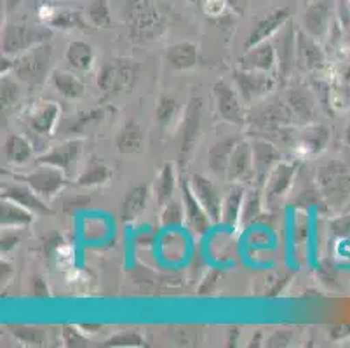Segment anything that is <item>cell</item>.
I'll return each mask as SVG.
<instances>
[{"mask_svg": "<svg viewBox=\"0 0 350 348\" xmlns=\"http://www.w3.org/2000/svg\"><path fill=\"white\" fill-rule=\"evenodd\" d=\"M317 187L326 204L340 211L350 200V169L343 162H329L317 171Z\"/></svg>", "mask_w": 350, "mask_h": 348, "instance_id": "6da1fadb", "label": "cell"}, {"mask_svg": "<svg viewBox=\"0 0 350 348\" xmlns=\"http://www.w3.org/2000/svg\"><path fill=\"white\" fill-rule=\"evenodd\" d=\"M51 62H53V47L49 42L40 44V46L18 56L12 72L20 81L27 82V84H42L49 73Z\"/></svg>", "mask_w": 350, "mask_h": 348, "instance_id": "7a4b0ae2", "label": "cell"}, {"mask_svg": "<svg viewBox=\"0 0 350 348\" xmlns=\"http://www.w3.org/2000/svg\"><path fill=\"white\" fill-rule=\"evenodd\" d=\"M51 30L28 25H8L2 34V51L5 56H21L27 51L49 42Z\"/></svg>", "mask_w": 350, "mask_h": 348, "instance_id": "3957f363", "label": "cell"}, {"mask_svg": "<svg viewBox=\"0 0 350 348\" xmlns=\"http://www.w3.org/2000/svg\"><path fill=\"white\" fill-rule=\"evenodd\" d=\"M127 25L135 38L145 40L161 31L162 19L154 0H127Z\"/></svg>", "mask_w": 350, "mask_h": 348, "instance_id": "277c9868", "label": "cell"}, {"mask_svg": "<svg viewBox=\"0 0 350 348\" xmlns=\"http://www.w3.org/2000/svg\"><path fill=\"white\" fill-rule=\"evenodd\" d=\"M202 100L193 96L189 101V107L185 111V119H183V126H181V139H180V150H178V157H180V164L187 165L189 159L192 157L193 148L197 146L200 139V131H202Z\"/></svg>", "mask_w": 350, "mask_h": 348, "instance_id": "5b68a950", "label": "cell"}, {"mask_svg": "<svg viewBox=\"0 0 350 348\" xmlns=\"http://www.w3.org/2000/svg\"><path fill=\"white\" fill-rule=\"evenodd\" d=\"M65 172L53 165L40 164L35 171L28 172L25 176H18V180L27 183L31 190L42 199H51L65 187Z\"/></svg>", "mask_w": 350, "mask_h": 348, "instance_id": "8992f818", "label": "cell"}, {"mask_svg": "<svg viewBox=\"0 0 350 348\" xmlns=\"http://www.w3.org/2000/svg\"><path fill=\"white\" fill-rule=\"evenodd\" d=\"M232 77H234L237 91L244 103H253V101L269 94L275 88V82H273L272 77L267 75V72H254V70L241 68L235 70Z\"/></svg>", "mask_w": 350, "mask_h": 348, "instance_id": "52a82bcc", "label": "cell"}, {"mask_svg": "<svg viewBox=\"0 0 350 348\" xmlns=\"http://www.w3.org/2000/svg\"><path fill=\"white\" fill-rule=\"evenodd\" d=\"M211 91L221 119L235 124V126H241L244 122V101L239 91H235L230 84H227V81H216Z\"/></svg>", "mask_w": 350, "mask_h": 348, "instance_id": "ba28073f", "label": "cell"}, {"mask_svg": "<svg viewBox=\"0 0 350 348\" xmlns=\"http://www.w3.org/2000/svg\"><path fill=\"white\" fill-rule=\"evenodd\" d=\"M298 171V162H279L265 181V202L273 206L282 200L295 181Z\"/></svg>", "mask_w": 350, "mask_h": 348, "instance_id": "9c48e42d", "label": "cell"}, {"mask_svg": "<svg viewBox=\"0 0 350 348\" xmlns=\"http://www.w3.org/2000/svg\"><path fill=\"white\" fill-rule=\"evenodd\" d=\"M190 187H192L193 193H196L197 200L200 206L204 207L206 213L209 215L213 223L221 222V215H224V200L219 197V191L216 185L213 183L209 178L202 176V174H196L190 180Z\"/></svg>", "mask_w": 350, "mask_h": 348, "instance_id": "30bf717a", "label": "cell"}, {"mask_svg": "<svg viewBox=\"0 0 350 348\" xmlns=\"http://www.w3.org/2000/svg\"><path fill=\"white\" fill-rule=\"evenodd\" d=\"M181 196H183L185 219L189 228L197 235L208 234L213 223L211 218H209V215L206 213L204 207L200 206L196 193H193L192 187H190V183H187V181H181Z\"/></svg>", "mask_w": 350, "mask_h": 348, "instance_id": "8fae6325", "label": "cell"}, {"mask_svg": "<svg viewBox=\"0 0 350 348\" xmlns=\"http://www.w3.org/2000/svg\"><path fill=\"white\" fill-rule=\"evenodd\" d=\"M333 12V0H312L304 12V30L310 37L323 38Z\"/></svg>", "mask_w": 350, "mask_h": 348, "instance_id": "7c38bea8", "label": "cell"}, {"mask_svg": "<svg viewBox=\"0 0 350 348\" xmlns=\"http://www.w3.org/2000/svg\"><path fill=\"white\" fill-rule=\"evenodd\" d=\"M254 178L253 145L247 142H239L234 148L227 169V180L234 183H244Z\"/></svg>", "mask_w": 350, "mask_h": 348, "instance_id": "4fadbf2b", "label": "cell"}, {"mask_svg": "<svg viewBox=\"0 0 350 348\" xmlns=\"http://www.w3.org/2000/svg\"><path fill=\"white\" fill-rule=\"evenodd\" d=\"M281 162V152L273 143L267 139H258L253 143V164H254V178L258 185H265L267 178L273 168Z\"/></svg>", "mask_w": 350, "mask_h": 348, "instance_id": "5bb4252c", "label": "cell"}, {"mask_svg": "<svg viewBox=\"0 0 350 348\" xmlns=\"http://www.w3.org/2000/svg\"><path fill=\"white\" fill-rule=\"evenodd\" d=\"M289 21V11L286 8L275 9V11L270 12L269 16H265L263 19L258 21L256 27L250 31L246 42H244V49H251V47L258 46V44L270 40L273 34H278L282 27Z\"/></svg>", "mask_w": 350, "mask_h": 348, "instance_id": "9a60e30c", "label": "cell"}, {"mask_svg": "<svg viewBox=\"0 0 350 348\" xmlns=\"http://www.w3.org/2000/svg\"><path fill=\"white\" fill-rule=\"evenodd\" d=\"M82 152V143L77 139H70V142H63L62 145H56L51 152L44 153L39 159L40 164L53 165V168L62 169L65 174H70L72 169L77 164L79 157Z\"/></svg>", "mask_w": 350, "mask_h": 348, "instance_id": "2e32d148", "label": "cell"}, {"mask_svg": "<svg viewBox=\"0 0 350 348\" xmlns=\"http://www.w3.org/2000/svg\"><path fill=\"white\" fill-rule=\"evenodd\" d=\"M278 62V51L275 44L265 40L258 44L244 53V56L239 59L243 70H254V72H270Z\"/></svg>", "mask_w": 350, "mask_h": 348, "instance_id": "e0dca14e", "label": "cell"}, {"mask_svg": "<svg viewBox=\"0 0 350 348\" xmlns=\"http://www.w3.org/2000/svg\"><path fill=\"white\" fill-rule=\"evenodd\" d=\"M2 199L20 204L33 215H51V209L42 202V197L37 196L28 185H5L2 188Z\"/></svg>", "mask_w": 350, "mask_h": 348, "instance_id": "ac0fdd59", "label": "cell"}, {"mask_svg": "<svg viewBox=\"0 0 350 348\" xmlns=\"http://www.w3.org/2000/svg\"><path fill=\"white\" fill-rule=\"evenodd\" d=\"M286 105L291 111L293 122L297 124H310V120L316 115V105L312 101V96L308 94L307 89L293 88L286 94Z\"/></svg>", "mask_w": 350, "mask_h": 348, "instance_id": "d6986e66", "label": "cell"}, {"mask_svg": "<svg viewBox=\"0 0 350 348\" xmlns=\"http://www.w3.org/2000/svg\"><path fill=\"white\" fill-rule=\"evenodd\" d=\"M148 193H150V185L148 183H138L126 191L122 206H120V218H122V222H135L142 215L143 211L146 209Z\"/></svg>", "mask_w": 350, "mask_h": 348, "instance_id": "ffe728a7", "label": "cell"}, {"mask_svg": "<svg viewBox=\"0 0 350 348\" xmlns=\"http://www.w3.org/2000/svg\"><path fill=\"white\" fill-rule=\"evenodd\" d=\"M297 57L307 70L324 68V53L305 30L297 31Z\"/></svg>", "mask_w": 350, "mask_h": 348, "instance_id": "44dd1931", "label": "cell"}, {"mask_svg": "<svg viewBox=\"0 0 350 348\" xmlns=\"http://www.w3.org/2000/svg\"><path fill=\"white\" fill-rule=\"evenodd\" d=\"M145 145V134L142 126L135 119H129L122 127L116 138V146L122 155H133L139 153Z\"/></svg>", "mask_w": 350, "mask_h": 348, "instance_id": "7402d4cb", "label": "cell"}, {"mask_svg": "<svg viewBox=\"0 0 350 348\" xmlns=\"http://www.w3.org/2000/svg\"><path fill=\"white\" fill-rule=\"evenodd\" d=\"M241 139L237 138H225L219 139L218 143H215V146L209 148L208 153V165L216 176L219 178H227V169L228 162H230L232 153H234V148L237 146V143Z\"/></svg>", "mask_w": 350, "mask_h": 348, "instance_id": "603a6c76", "label": "cell"}, {"mask_svg": "<svg viewBox=\"0 0 350 348\" xmlns=\"http://www.w3.org/2000/svg\"><path fill=\"white\" fill-rule=\"evenodd\" d=\"M197 46L193 42H176L165 49V63L174 70H190L197 65Z\"/></svg>", "mask_w": 350, "mask_h": 348, "instance_id": "cb8c5ba5", "label": "cell"}, {"mask_svg": "<svg viewBox=\"0 0 350 348\" xmlns=\"http://www.w3.org/2000/svg\"><path fill=\"white\" fill-rule=\"evenodd\" d=\"M59 117H62V108L56 103H47L31 115L30 127L37 134L51 136L54 133V129H56V126H58Z\"/></svg>", "mask_w": 350, "mask_h": 348, "instance_id": "d4e9b609", "label": "cell"}, {"mask_svg": "<svg viewBox=\"0 0 350 348\" xmlns=\"http://www.w3.org/2000/svg\"><path fill=\"white\" fill-rule=\"evenodd\" d=\"M254 124H256V127L289 126V124H293L291 111H289L286 101H273L272 105H267L265 108L258 111Z\"/></svg>", "mask_w": 350, "mask_h": 348, "instance_id": "484cf974", "label": "cell"}, {"mask_svg": "<svg viewBox=\"0 0 350 348\" xmlns=\"http://www.w3.org/2000/svg\"><path fill=\"white\" fill-rule=\"evenodd\" d=\"M65 59L73 70L89 72L94 65V51L84 40H73L68 44L65 53Z\"/></svg>", "mask_w": 350, "mask_h": 348, "instance_id": "4316f807", "label": "cell"}, {"mask_svg": "<svg viewBox=\"0 0 350 348\" xmlns=\"http://www.w3.org/2000/svg\"><path fill=\"white\" fill-rule=\"evenodd\" d=\"M4 155L11 164L23 165L33 155V150H31L30 142L20 134H11L4 143Z\"/></svg>", "mask_w": 350, "mask_h": 348, "instance_id": "83f0119b", "label": "cell"}, {"mask_svg": "<svg viewBox=\"0 0 350 348\" xmlns=\"http://www.w3.org/2000/svg\"><path fill=\"white\" fill-rule=\"evenodd\" d=\"M0 216H2L0 218L2 226H25L33 222V213L31 211L25 209L20 204H16L8 199H2Z\"/></svg>", "mask_w": 350, "mask_h": 348, "instance_id": "f1b7e54d", "label": "cell"}, {"mask_svg": "<svg viewBox=\"0 0 350 348\" xmlns=\"http://www.w3.org/2000/svg\"><path fill=\"white\" fill-rule=\"evenodd\" d=\"M110 178H112V169L108 168L103 161L93 159V161L88 164V168L82 171L81 176L77 178V185L84 188L98 187V185L107 183Z\"/></svg>", "mask_w": 350, "mask_h": 348, "instance_id": "f546056e", "label": "cell"}, {"mask_svg": "<svg viewBox=\"0 0 350 348\" xmlns=\"http://www.w3.org/2000/svg\"><path fill=\"white\" fill-rule=\"evenodd\" d=\"M51 81H53L56 91L62 96H65V98H68V100H77V98L84 94V84L73 73L56 70V72H53Z\"/></svg>", "mask_w": 350, "mask_h": 348, "instance_id": "4dcf8cb0", "label": "cell"}, {"mask_svg": "<svg viewBox=\"0 0 350 348\" xmlns=\"http://www.w3.org/2000/svg\"><path fill=\"white\" fill-rule=\"evenodd\" d=\"M98 88L103 91L105 98L108 96L120 94V70H119V59L117 62L105 63L103 68L98 73Z\"/></svg>", "mask_w": 350, "mask_h": 348, "instance_id": "1f68e13d", "label": "cell"}, {"mask_svg": "<svg viewBox=\"0 0 350 348\" xmlns=\"http://www.w3.org/2000/svg\"><path fill=\"white\" fill-rule=\"evenodd\" d=\"M279 47L281 49H275L278 51V57L279 62H281V72L288 73L291 70L293 63L297 59V35L293 34V27L289 25L288 21V28H286L284 34L279 37Z\"/></svg>", "mask_w": 350, "mask_h": 348, "instance_id": "d6a6232c", "label": "cell"}, {"mask_svg": "<svg viewBox=\"0 0 350 348\" xmlns=\"http://www.w3.org/2000/svg\"><path fill=\"white\" fill-rule=\"evenodd\" d=\"M327 139H329V129L327 127L310 126L301 133L298 143L307 153H321L326 148Z\"/></svg>", "mask_w": 350, "mask_h": 348, "instance_id": "836d02e7", "label": "cell"}, {"mask_svg": "<svg viewBox=\"0 0 350 348\" xmlns=\"http://www.w3.org/2000/svg\"><path fill=\"white\" fill-rule=\"evenodd\" d=\"M244 199H246V191L241 185H235L230 190V193L227 196V199L224 200V215H221V222H225L227 225H235L237 222H241V213H243Z\"/></svg>", "mask_w": 350, "mask_h": 348, "instance_id": "e575fe53", "label": "cell"}, {"mask_svg": "<svg viewBox=\"0 0 350 348\" xmlns=\"http://www.w3.org/2000/svg\"><path fill=\"white\" fill-rule=\"evenodd\" d=\"M174 187H176V180H174L173 165L164 164L159 172V178L155 180V199H157L159 206H164L165 202L173 199Z\"/></svg>", "mask_w": 350, "mask_h": 348, "instance_id": "d590c367", "label": "cell"}, {"mask_svg": "<svg viewBox=\"0 0 350 348\" xmlns=\"http://www.w3.org/2000/svg\"><path fill=\"white\" fill-rule=\"evenodd\" d=\"M107 111L108 110L105 107L93 108V110H89V111H81V113H77L72 120H70L68 131L70 133H77V134L85 133V131L91 129V127L96 126V124L103 122L105 117H107Z\"/></svg>", "mask_w": 350, "mask_h": 348, "instance_id": "8d00e7d4", "label": "cell"}, {"mask_svg": "<svg viewBox=\"0 0 350 348\" xmlns=\"http://www.w3.org/2000/svg\"><path fill=\"white\" fill-rule=\"evenodd\" d=\"M178 101L174 100L173 96L162 94L159 96L157 105H155V120L161 127H167L171 126L174 119H176L178 115Z\"/></svg>", "mask_w": 350, "mask_h": 348, "instance_id": "74e56055", "label": "cell"}, {"mask_svg": "<svg viewBox=\"0 0 350 348\" xmlns=\"http://www.w3.org/2000/svg\"><path fill=\"white\" fill-rule=\"evenodd\" d=\"M89 23L98 28H108L112 25V14H110V5L108 0H93L88 9Z\"/></svg>", "mask_w": 350, "mask_h": 348, "instance_id": "f35d334b", "label": "cell"}, {"mask_svg": "<svg viewBox=\"0 0 350 348\" xmlns=\"http://www.w3.org/2000/svg\"><path fill=\"white\" fill-rule=\"evenodd\" d=\"M161 222L165 228H173V226H180L185 222V206L176 199H171L170 202H165L162 206Z\"/></svg>", "mask_w": 350, "mask_h": 348, "instance_id": "ab89813d", "label": "cell"}, {"mask_svg": "<svg viewBox=\"0 0 350 348\" xmlns=\"http://www.w3.org/2000/svg\"><path fill=\"white\" fill-rule=\"evenodd\" d=\"M260 213H262V191H250L246 196V199H244L241 222H243V225H251V223L260 216Z\"/></svg>", "mask_w": 350, "mask_h": 348, "instance_id": "60d3db41", "label": "cell"}, {"mask_svg": "<svg viewBox=\"0 0 350 348\" xmlns=\"http://www.w3.org/2000/svg\"><path fill=\"white\" fill-rule=\"evenodd\" d=\"M14 338H18L20 341H23L25 345H42L46 341V333L40 327H35V325H11L9 327Z\"/></svg>", "mask_w": 350, "mask_h": 348, "instance_id": "b9f144b4", "label": "cell"}, {"mask_svg": "<svg viewBox=\"0 0 350 348\" xmlns=\"http://www.w3.org/2000/svg\"><path fill=\"white\" fill-rule=\"evenodd\" d=\"M20 98V85L11 77H2V108H11Z\"/></svg>", "mask_w": 350, "mask_h": 348, "instance_id": "7bdbcfd3", "label": "cell"}, {"mask_svg": "<svg viewBox=\"0 0 350 348\" xmlns=\"http://www.w3.org/2000/svg\"><path fill=\"white\" fill-rule=\"evenodd\" d=\"M51 25L58 28H82L85 21L79 12H59L51 19Z\"/></svg>", "mask_w": 350, "mask_h": 348, "instance_id": "ee69618b", "label": "cell"}, {"mask_svg": "<svg viewBox=\"0 0 350 348\" xmlns=\"http://www.w3.org/2000/svg\"><path fill=\"white\" fill-rule=\"evenodd\" d=\"M107 347H138V345H143V338L136 333H122L117 334V336L110 338L107 341Z\"/></svg>", "mask_w": 350, "mask_h": 348, "instance_id": "f6af8a7d", "label": "cell"}, {"mask_svg": "<svg viewBox=\"0 0 350 348\" xmlns=\"http://www.w3.org/2000/svg\"><path fill=\"white\" fill-rule=\"evenodd\" d=\"M221 277H224L221 270H211V272H209L208 276L204 277V280L200 282L199 291H197V293H199L200 296L211 295V293L216 289V286H218V282H219V279H221Z\"/></svg>", "mask_w": 350, "mask_h": 348, "instance_id": "bcb514c9", "label": "cell"}, {"mask_svg": "<svg viewBox=\"0 0 350 348\" xmlns=\"http://www.w3.org/2000/svg\"><path fill=\"white\" fill-rule=\"evenodd\" d=\"M63 340L66 341L68 347H88V340L77 330H73L72 325L63 327Z\"/></svg>", "mask_w": 350, "mask_h": 348, "instance_id": "7dc6e473", "label": "cell"}, {"mask_svg": "<svg viewBox=\"0 0 350 348\" xmlns=\"http://www.w3.org/2000/svg\"><path fill=\"white\" fill-rule=\"evenodd\" d=\"M295 202H298V206H312V204L319 202V191L314 187H305L300 191V196L295 199Z\"/></svg>", "mask_w": 350, "mask_h": 348, "instance_id": "c3c4849f", "label": "cell"}, {"mask_svg": "<svg viewBox=\"0 0 350 348\" xmlns=\"http://www.w3.org/2000/svg\"><path fill=\"white\" fill-rule=\"evenodd\" d=\"M293 340V333L289 330H279L269 338V347H288Z\"/></svg>", "mask_w": 350, "mask_h": 348, "instance_id": "681fc988", "label": "cell"}, {"mask_svg": "<svg viewBox=\"0 0 350 348\" xmlns=\"http://www.w3.org/2000/svg\"><path fill=\"white\" fill-rule=\"evenodd\" d=\"M331 230H333V234L338 235V237H349L350 235V215L335 219V222H333V225H331Z\"/></svg>", "mask_w": 350, "mask_h": 348, "instance_id": "f907efd6", "label": "cell"}, {"mask_svg": "<svg viewBox=\"0 0 350 348\" xmlns=\"http://www.w3.org/2000/svg\"><path fill=\"white\" fill-rule=\"evenodd\" d=\"M31 295L37 296V298H46L49 293H47V284L46 280L35 277L33 282H31Z\"/></svg>", "mask_w": 350, "mask_h": 348, "instance_id": "816d5d0a", "label": "cell"}, {"mask_svg": "<svg viewBox=\"0 0 350 348\" xmlns=\"http://www.w3.org/2000/svg\"><path fill=\"white\" fill-rule=\"evenodd\" d=\"M20 239L14 237V235H4L2 237V251H9V249L14 247V244H18Z\"/></svg>", "mask_w": 350, "mask_h": 348, "instance_id": "f5cc1de1", "label": "cell"}, {"mask_svg": "<svg viewBox=\"0 0 350 348\" xmlns=\"http://www.w3.org/2000/svg\"><path fill=\"white\" fill-rule=\"evenodd\" d=\"M8 276H11V265L2 261V284L8 282Z\"/></svg>", "mask_w": 350, "mask_h": 348, "instance_id": "db71d44e", "label": "cell"}, {"mask_svg": "<svg viewBox=\"0 0 350 348\" xmlns=\"http://www.w3.org/2000/svg\"><path fill=\"white\" fill-rule=\"evenodd\" d=\"M5 11H12L14 8H18V4H21V0H2Z\"/></svg>", "mask_w": 350, "mask_h": 348, "instance_id": "11a10c76", "label": "cell"}, {"mask_svg": "<svg viewBox=\"0 0 350 348\" xmlns=\"http://www.w3.org/2000/svg\"><path fill=\"white\" fill-rule=\"evenodd\" d=\"M345 142H347V145H350V124L347 126V129H345Z\"/></svg>", "mask_w": 350, "mask_h": 348, "instance_id": "9f6ffc18", "label": "cell"}, {"mask_svg": "<svg viewBox=\"0 0 350 348\" xmlns=\"http://www.w3.org/2000/svg\"><path fill=\"white\" fill-rule=\"evenodd\" d=\"M349 2H350V0H349Z\"/></svg>", "mask_w": 350, "mask_h": 348, "instance_id": "6f0895ef", "label": "cell"}]
</instances>
